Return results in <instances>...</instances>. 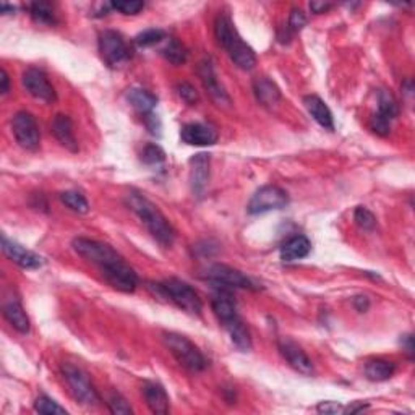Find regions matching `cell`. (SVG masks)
Masks as SVG:
<instances>
[{
	"label": "cell",
	"mask_w": 415,
	"mask_h": 415,
	"mask_svg": "<svg viewBox=\"0 0 415 415\" xmlns=\"http://www.w3.org/2000/svg\"><path fill=\"white\" fill-rule=\"evenodd\" d=\"M72 247L78 256L99 268L102 278L109 286L125 293L133 292L137 289V273L110 245L86 239V237H77L72 242Z\"/></svg>",
	"instance_id": "6da1fadb"
},
{
	"label": "cell",
	"mask_w": 415,
	"mask_h": 415,
	"mask_svg": "<svg viewBox=\"0 0 415 415\" xmlns=\"http://www.w3.org/2000/svg\"><path fill=\"white\" fill-rule=\"evenodd\" d=\"M127 204L137 216L142 219V222L146 226L149 234L155 237L157 244L162 247H171L174 244L175 231L172 224L167 221V218L162 214L153 202L138 192H130L127 195Z\"/></svg>",
	"instance_id": "7a4b0ae2"
},
{
	"label": "cell",
	"mask_w": 415,
	"mask_h": 415,
	"mask_svg": "<svg viewBox=\"0 0 415 415\" xmlns=\"http://www.w3.org/2000/svg\"><path fill=\"white\" fill-rule=\"evenodd\" d=\"M214 35L221 48L226 50L232 62L242 70H251L256 65L253 49L242 39L226 13H219L214 21Z\"/></svg>",
	"instance_id": "3957f363"
},
{
	"label": "cell",
	"mask_w": 415,
	"mask_h": 415,
	"mask_svg": "<svg viewBox=\"0 0 415 415\" xmlns=\"http://www.w3.org/2000/svg\"><path fill=\"white\" fill-rule=\"evenodd\" d=\"M164 344L182 367L192 373H200L206 368V358L202 351L185 336L177 333H166Z\"/></svg>",
	"instance_id": "277c9868"
},
{
	"label": "cell",
	"mask_w": 415,
	"mask_h": 415,
	"mask_svg": "<svg viewBox=\"0 0 415 415\" xmlns=\"http://www.w3.org/2000/svg\"><path fill=\"white\" fill-rule=\"evenodd\" d=\"M156 286L161 291L162 296L169 298L171 302H174L179 309L186 311V313L190 315L202 313L203 310L202 298H200V296L195 292V289L190 286V284L180 281V279L177 278H169L166 279V281L156 284Z\"/></svg>",
	"instance_id": "5b68a950"
},
{
	"label": "cell",
	"mask_w": 415,
	"mask_h": 415,
	"mask_svg": "<svg viewBox=\"0 0 415 415\" xmlns=\"http://www.w3.org/2000/svg\"><path fill=\"white\" fill-rule=\"evenodd\" d=\"M62 375L70 393H72L77 403L88 405V407H93V405H97L101 403V398L97 394L95 385L91 383L88 373L83 371L80 367H75L72 363H64Z\"/></svg>",
	"instance_id": "8992f818"
},
{
	"label": "cell",
	"mask_w": 415,
	"mask_h": 415,
	"mask_svg": "<svg viewBox=\"0 0 415 415\" xmlns=\"http://www.w3.org/2000/svg\"><path fill=\"white\" fill-rule=\"evenodd\" d=\"M12 132L17 143L26 151H36L41 143V133L36 119L26 110H20L12 119Z\"/></svg>",
	"instance_id": "52a82bcc"
},
{
	"label": "cell",
	"mask_w": 415,
	"mask_h": 415,
	"mask_svg": "<svg viewBox=\"0 0 415 415\" xmlns=\"http://www.w3.org/2000/svg\"><path fill=\"white\" fill-rule=\"evenodd\" d=\"M99 52L102 60L112 68L124 65L130 55L122 35L112 30H106L99 35Z\"/></svg>",
	"instance_id": "ba28073f"
},
{
	"label": "cell",
	"mask_w": 415,
	"mask_h": 415,
	"mask_svg": "<svg viewBox=\"0 0 415 415\" xmlns=\"http://www.w3.org/2000/svg\"><path fill=\"white\" fill-rule=\"evenodd\" d=\"M287 203L289 197L282 189H279L276 185H267L261 186L258 192L251 197L247 209H249L250 214H261L286 208Z\"/></svg>",
	"instance_id": "9c48e42d"
},
{
	"label": "cell",
	"mask_w": 415,
	"mask_h": 415,
	"mask_svg": "<svg viewBox=\"0 0 415 415\" xmlns=\"http://www.w3.org/2000/svg\"><path fill=\"white\" fill-rule=\"evenodd\" d=\"M204 279L211 281L218 286H226V287H235V289H250L255 291V284L249 276H245L244 273L239 269L227 267V264H211L204 271Z\"/></svg>",
	"instance_id": "30bf717a"
},
{
	"label": "cell",
	"mask_w": 415,
	"mask_h": 415,
	"mask_svg": "<svg viewBox=\"0 0 415 415\" xmlns=\"http://www.w3.org/2000/svg\"><path fill=\"white\" fill-rule=\"evenodd\" d=\"M21 83L25 86V90L30 93L36 99L44 102H54L57 99L54 86L50 85V81L46 77V73L39 68H28L25 70L21 77Z\"/></svg>",
	"instance_id": "8fae6325"
},
{
	"label": "cell",
	"mask_w": 415,
	"mask_h": 415,
	"mask_svg": "<svg viewBox=\"0 0 415 415\" xmlns=\"http://www.w3.org/2000/svg\"><path fill=\"white\" fill-rule=\"evenodd\" d=\"M278 347H279V352H281V356L286 358L287 363L293 368V370L307 376L313 375L315 368H313V363L310 360V357L307 356L304 349L293 342L292 339L281 338L278 341Z\"/></svg>",
	"instance_id": "7c38bea8"
},
{
	"label": "cell",
	"mask_w": 415,
	"mask_h": 415,
	"mask_svg": "<svg viewBox=\"0 0 415 415\" xmlns=\"http://www.w3.org/2000/svg\"><path fill=\"white\" fill-rule=\"evenodd\" d=\"M198 77L200 80H202L209 97H211L218 106L227 107L231 104V97L226 93V90H224L221 83H219L216 72H214L213 68V64L209 62V60H202V62L198 64Z\"/></svg>",
	"instance_id": "4fadbf2b"
},
{
	"label": "cell",
	"mask_w": 415,
	"mask_h": 415,
	"mask_svg": "<svg viewBox=\"0 0 415 415\" xmlns=\"http://www.w3.org/2000/svg\"><path fill=\"white\" fill-rule=\"evenodd\" d=\"M2 251L8 260L18 264L23 269H37L43 267V258L36 255L35 251L25 249V247L17 244L6 235L2 237Z\"/></svg>",
	"instance_id": "5bb4252c"
},
{
	"label": "cell",
	"mask_w": 415,
	"mask_h": 415,
	"mask_svg": "<svg viewBox=\"0 0 415 415\" xmlns=\"http://www.w3.org/2000/svg\"><path fill=\"white\" fill-rule=\"evenodd\" d=\"M180 138L192 146H211L218 142V132L204 124H186L182 127Z\"/></svg>",
	"instance_id": "9a60e30c"
},
{
	"label": "cell",
	"mask_w": 415,
	"mask_h": 415,
	"mask_svg": "<svg viewBox=\"0 0 415 415\" xmlns=\"http://www.w3.org/2000/svg\"><path fill=\"white\" fill-rule=\"evenodd\" d=\"M209 179V156L204 153L193 156L190 160V182H192L193 193L202 197Z\"/></svg>",
	"instance_id": "2e32d148"
},
{
	"label": "cell",
	"mask_w": 415,
	"mask_h": 415,
	"mask_svg": "<svg viewBox=\"0 0 415 415\" xmlns=\"http://www.w3.org/2000/svg\"><path fill=\"white\" fill-rule=\"evenodd\" d=\"M50 130H52L54 137L57 138V142L62 144L65 149H68L70 153H78V142L75 138L73 125L68 115L57 114L50 124Z\"/></svg>",
	"instance_id": "e0dca14e"
},
{
	"label": "cell",
	"mask_w": 415,
	"mask_h": 415,
	"mask_svg": "<svg viewBox=\"0 0 415 415\" xmlns=\"http://www.w3.org/2000/svg\"><path fill=\"white\" fill-rule=\"evenodd\" d=\"M253 93L256 101L263 107L273 109V107H276L281 102V91H279L278 85L267 77L256 78L253 81Z\"/></svg>",
	"instance_id": "ac0fdd59"
},
{
	"label": "cell",
	"mask_w": 415,
	"mask_h": 415,
	"mask_svg": "<svg viewBox=\"0 0 415 415\" xmlns=\"http://www.w3.org/2000/svg\"><path fill=\"white\" fill-rule=\"evenodd\" d=\"M143 398L153 414L164 415L169 412L171 400L166 389L157 383H146L143 386Z\"/></svg>",
	"instance_id": "d6986e66"
},
{
	"label": "cell",
	"mask_w": 415,
	"mask_h": 415,
	"mask_svg": "<svg viewBox=\"0 0 415 415\" xmlns=\"http://www.w3.org/2000/svg\"><path fill=\"white\" fill-rule=\"evenodd\" d=\"M304 104L316 124L321 125V127L326 130H334L333 114H331L329 107L326 106L323 99H320L318 96L310 95L304 97Z\"/></svg>",
	"instance_id": "ffe728a7"
},
{
	"label": "cell",
	"mask_w": 415,
	"mask_h": 415,
	"mask_svg": "<svg viewBox=\"0 0 415 415\" xmlns=\"http://www.w3.org/2000/svg\"><path fill=\"white\" fill-rule=\"evenodd\" d=\"M310 251L311 244L305 235H293L281 247V260L291 263V261H297L309 256Z\"/></svg>",
	"instance_id": "44dd1931"
},
{
	"label": "cell",
	"mask_w": 415,
	"mask_h": 415,
	"mask_svg": "<svg viewBox=\"0 0 415 415\" xmlns=\"http://www.w3.org/2000/svg\"><path fill=\"white\" fill-rule=\"evenodd\" d=\"M3 316H6V320L18 331V333L21 334L30 333L31 329L30 318H28L25 309H23L18 300H10L3 305Z\"/></svg>",
	"instance_id": "7402d4cb"
},
{
	"label": "cell",
	"mask_w": 415,
	"mask_h": 415,
	"mask_svg": "<svg viewBox=\"0 0 415 415\" xmlns=\"http://www.w3.org/2000/svg\"><path fill=\"white\" fill-rule=\"evenodd\" d=\"M211 309L214 311V315L218 316V320L222 323V326H226L227 323H231V321L239 318V315H237L235 302L232 300L227 293H219V296L213 297Z\"/></svg>",
	"instance_id": "603a6c76"
},
{
	"label": "cell",
	"mask_w": 415,
	"mask_h": 415,
	"mask_svg": "<svg viewBox=\"0 0 415 415\" xmlns=\"http://www.w3.org/2000/svg\"><path fill=\"white\" fill-rule=\"evenodd\" d=\"M127 101L132 104L133 109H137L139 114L143 115L153 114V109H155L157 104V97L146 90H142V88H132V90H128Z\"/></svg>",
	"instance_id": "cb8c5ba5"
},
{
	"label": "cell",
	"mask_w": 415,
	"mask_h": 415,
	"mask_svg": "<svg viewBox=\"0 0 415 415\" xmlns=\"http://www.w3.org/2000/svg\"><path fill=\"white\" fill-rule=\"evenodd\" d=\"M396 365L389 360L383 358H375V360L367 362L365 376L370 381H386L394 375Z\"/></svg>",
	"instance_id": "d4e9b609"
},
{
	"label": "cell",
	"mask_w": 415,
	"mask_h": 415,
	"mask_svg": "<svg viewBox=\"0 0 415 415\" xmlns=\"http://www.w3.org/2000/svg\"><path fill=\"white\" fill-rule=\"evenodd\" d=\"M224 328L227 329V333L231 336V341L234 342V346L242 352H249L251 349V338L249 329L245 328V325L242 323L240 318H237L231 323H227Z\"/></svg>",
	"instance_id": "484cf974"
},
{
	"label": "cell",
	"mask_w": 415,
	"mask_h": 415,
	"mask_svg": "<svg viewBox=\"0 0 415 415\" xmlns=\"http://www.w3.org/2000/svg\"><path fill=\"white\" fill-rule=\"evenodd\" d=\"M376 114H378L380 117L389 120V122H393V120L399 115V104L389 91H386V90L380 91L378 112H376Z\"/></svg>",
	"instance_id": "4316f807"
},
{
	"label": "cell",
	"mask_w": 415,
	"mask_h": 415,
	"mask_svg": "<svg viewBox=\"0 0 415 415\" xmlns=\"http://www.w3.org/2000/svg\"><path fill=\"white\" fill-rule=\"evenodd\" d=\"M161 54L164 55L166 60H169L172 65H182L189 59V52H186L185 46L177 39L167 41L164 48L161 49Z\"/></svg>",
	"instance_id": "83f0119b"
},
{
	"label": "cell",
	"mask_w": 415,
	"mask_h": 415,
	"mask_svg": "<svg viewBox=\"0 0 415 415\" xmlns=\"http://www.w3.org/2000/svg\"><path fill=\"white\" fill-rule=\"evenodd\" d=\"M31 18L41 25H54L55 12L49 2H32L30 6Z\"/></svg>",
	"instance_id": "f1b7e54d"
},
{
	"label": "cell",
	"mask_w": 415,
	"mask_h": 415,
	"mask_svg": "<svg viewBox=\"0 0 415 415\" xmlns=\"http://www.w3.org/2000/svg\"><path fill=\"white\" fill-rule=\"evenodd\" d=\"M60 202L78 214H86L90 211V203L80 192H73V190L62 192L60 193Z\"/></svg>",
	"instance_id": "f546056e"
},
{
	"label": "cell",
	"mask_w": 415,
	"mask_h": 415,
	"mask_svg": "<svg viewBox=\"0 0 415 415\" xmlns=\"http://www.w3.org/2000/svg\"><path fill=\"white\" fill-rule=\"evenodd\" d=\"M35 409L36 412L39 414H46V415H67V410L55 403L54 399H50L49 396H39L35 403Z\"/></svg>",
	"instance_id": "4dcf8cb0"
},
{
	"label": "cell",
	"mask_w": 415,
	"mask_h": 415,
	"mask_svg": "<svg viewBox=\"0 0 415 415\" xmlns=\"http://www.w3.org/2000/svg\"><path fill=\"white\" fill-rule=\"evenodd\" d=\"M162 39H166V32L162 30H156V28H153V30H146L143 32H139V35L135 37V43L138 46H142V48H149V46H155L157 43H161Z\"/></svg>",
	"instance_id": "1f68e13d"
},
{
	"label": "cell",
	"mask_w": 415,
	"mask_h": 415,
	"mask_svg": "<svg viewBox=\"0 0 415 415\" xmlns=\"http://www.w3.org/2000/svg\"><path fill=\"white\" fill-rule=\"evenodd\" d=\"M166 155L157 144H146L142 151V161L148 166H157L164 162Z\"/></svg>",
	"instance_id": "d6a6232c"
},
{
	"label": "cell",
	"mask_w": 415,
	"mask_h": 415,
	"mask_svg": "<svg viewBox=\"0 0 415 415\" xmlns=\"http://www.w3.org/2000/svg\"><path fill=\"white\" fill-rule=\"evenodd\" d=\"M107 407H109L112 414H122V415L133 414V410L127 403V399H125L120 393H112L109 398H107Z\"/></svg>",
	"instance_id": "836d02e7"
},
{
	"label": "cell",
	"mask_w": 415,
	"mask_h": 415,
	"mask_svg": "<svg viewBox=\"0 0 415 415\" xmlns=\"http://www.w3.org/2000/svg\"><path fill=\"white\" fill-rule=\"evenodd\" d=\"M354 221L357 222V226L363 231H373L376 227V218L373 216L371 211H368L367 208L358 206L354 213Z\"/></svg>",
	"instance_id": "e575fe53"
},
{
	"label": "cell",
	"mask_w": 415,
	"mask_h": 415,
	"mask_svg": "<svg viewBox=\"0 0 415 415\" xmlns=\"http://www.w3.org/2000/svg\"><path fill=\"white\" fill-rule=\"evenodd\" d=\"M110 8L124 13V15H137L144 8V3L138 0H115L110 3Z\"/></svg>",
	"instance_id": "d590c367"
},
{
	"label": "cell",
	"mask_w": 415,
	"mask_h": 415,
	"mask_svg": "<svg viewBox=\"0 0 415 415\" xmlns=\"http://www.w3.org/2000/svg\"><path fill=\"white\" fill-rule=\"evenodd\" d=\"M175 90H177V95H179L180 99L184 102H186V104L193 106V104H197V102H198V93L192 85H190V83L182 81V83H179V85H177Z\"/></svg>",
	"instance_id": "8d00e7d4"
},
{
	"label": "cell",
	"mask_w": 415,
	"mask_h": 415,
	"mask_svg": "<svg viewBox=\"0 0 415 415\" xmlns=\"http://www.w3.org/2000/svg\"><path fill=\"white\" fill-rule=\"evenodd\" d=\"M307 25V17L305 13L300 10V8H293L291 12V17H289V30L292 31H300L302 28Z\"/></svg>",
	"instance_id": "74e56055"
},
{
	"label": "cell",
	"mask_w": 415,
	"mask_h": 415,
	"mask_svg": "<svg viewBox=\"0 0 415 415\" xmlns=\"http://www.w3.org/2000/svg\"><path fill=\"white\" fill-rule=\"evenodd\" d=\"M389 128H391V122L389 120H386L383 117H380L378 114H375L371 117V130L375 132L376 135H381V137H386V135L389 133Z\"/></svg>",
	"instance_id": "f35d334b"
},
{
	"label": "cell",
	"mask_w": 415,
	"mask_h": 415,
	"mask_svg": "<svg viewBox=\"0 0 415 415\" xmlns=\"http://www.w3.org/2000/svg\"><path fill=\"white\" fill-rule=\"evenodd\" d=\"M320 414H339L344 412V407L339 403H333V400H326V403H320L318 407H316Z\"/></svg>",
	"instance_id": "ab89813d"
},
{
	"label": "cell",
	"mask_w": 415,
	"mask_h": 415,
	"mask_svg": "<svg viewBox=\"0 0 415 415\" xmlns=\"http://www.w3.org/2000/svg\"><path fill=\"white\" fill-rule=\"evenodd\" d=\"M354 307H356L357 311L363 313V311H367L368 309H370V300H368V297H365V296H358L354 298Z\"/></svg>",
	"instance_id": "60d3db41"
},
{
	"label": "cell",
	"mask_w": 415,
	"mask_h": 415,
	"mask_svg": "<svg viewBox=\"0 0 415 415\" xmlns=\"http://www.w3.org/2000/svg\"><path fill=\"white\" fill-rule=\"evenodd\" d=\"M333 8V3L328 2H311L310 3V10L316 13V15H320V13H326L328 10Z\"/></svg>",
	"instance_id": "b9f144b4"
},
{
	"label": "cell",
	"mask_w": 415,
	"mask_h": 415,
	"mask_svg": "<svg viewBox=\"0 0 415 415\" xmlns=\"http://www.w3.org/2000/svg\"><path fill=\"white\" fill-rule=\"evenodd\" d=\"M8 90H10V78H8L6 68H2L0 70V93L7 95Z\"/></svg>",
	"instance_id": "7bdbcfd3"
},
{
	"label": "cell",
	"mask_w": 415,
	"mask_h": 415,
	"mask_svg": "<svg viewBox=\"0 0 415 415\" xmlns=\"http://www.w3.org/2000/svg\"><path fill=\"white\" fill-rule=\"evenodd\" d=\"M368 407L367 404H358V405H349L347 409H344L346 414H357V412H363Z\"/></svg>",
	"instance_id": "ee69618b"
},
{
	"label": "cell",
	"mask_w": 415,
	"mask_h": 415,
	"mask_svg": "<svg viewBox=\"0 0 415 415\" xmlns=\"http://www.w3.org/2000/svg\"><path fill=\"white\" fill-rule=\"evenodd\" d=\"M0 10H2V13H13L15 12V7H12V6H7V3H2V6H0Z\"/></svg>",
	"instance_id": "f6af8a7d"
}]
</instances>
